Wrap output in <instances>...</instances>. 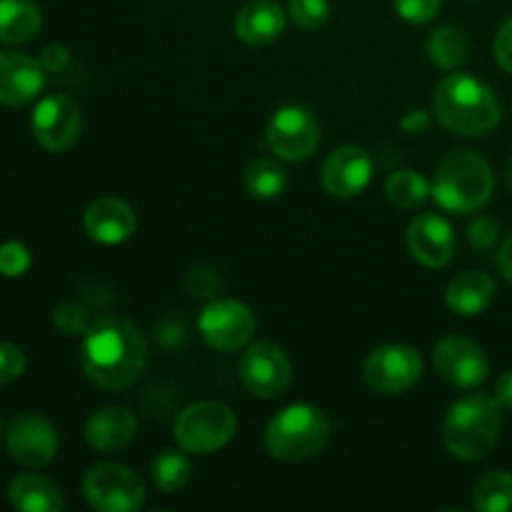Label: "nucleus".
<instances>
[{
    "instance_id": "1a4fd4ad",
    "label": "nucleus",
    "mask_w": 512,
    "mask_h": 512,
    "mask_svg": "<svg viewBox=\"0 0 512 512\" xmlns=\"http://www.w3.org/2000/svg\"><path fill=\"white\" fill-rule=\"evenodd\" d=\"M363 378L375 393L400 395L408 393L423 378V358L415 348L400 343L380 345L368 355L363 365Z\"/></svg>"
},
{
    "instance_id": "f8f14e48",
    "label": "nucleus",
    "mask_w": 512,
    "mask_h": 512,
    "mask_svg": "<svg viewBox=\"0 0 512 512\" xmlns=\"http://www.w3.org/2000/svg\"><path fill=\"white\" fill-rule=\"evenodd\" d=\"M433 363L440 378L460 390L478 388L490 373V363L485 350L478 343L460 335H448L433 350Z\"/></svg>"
},
{
    "instance_id": "5701e85b",
    "label": "nucleus",
    "mask_w": 512,
    "mask_h": 512,
    "mask_svg": "<svg viewBox=\"0 0 512 512\" xmlns=\"http://www.w3.org/2000/svg\"><path fill=\"white\" fill-rule=\"evenodd\" d=\"M43 28V13L33 0H0V43L20 45Z\"/></svg>"
},
{
    "instance_id": "e433bc0d",
    "label": "nucleus",
    "mask_w": 512,
    "mask_h": 512,
    "mask_svg": "<svg viewBox=\"0 0 512 512\" xmlns=\"http://www.w3.org/2000/svg\"><path fill=\"white\" fill-rule=\"evenodd\" d=\"M400 125H403V130L408 135H420L430 128V118L425 110H410V113L400 120Z\"/></svg>"
},
{
    "instance_id": "f257e3e1",
    "label": "nucleus",
    "mask_w": 512,
    "mask_h": 512,
    "mask_svg": "<svg viewBox=\"0 0 512 512\" xmlns=\"http://www.w3.org/2000/svg\"><path fill=\"white\" fill-rule=\"evenodd\" d=\"M148 360V345L135 325L120 318H103L88 328L80 350L85 378L103 390H120L140 378Z\"/></svg>"
},
{
    "instance_id": "a211bd4d",
    "label": "nucleus",
    "mask_w": 512,
    "mask_h": 512,
    "mask_svg": "<svg viewBox=\"0 0 512 512\" xmlns=\"http://www.w3.org/2000/svg\"><path fill=\"white\" fill-rule=\"evenodd\" d=\"M135 210L120 198H98L83 215V228L100 245H120L135 233Z\"/></svg>"
},
{
    "instance_id": "c85d7f7f",
    "label": "nucleus",
    "mask_w": 512,
    "mask_h": 512,
    "mask_svg": "<svg viewBox=\"0 0 512 512\" xmlns=\"http://www.w3.org/2000/svg\"><path fill=\"white\" fill-rule=\"evenodd\" d=\"M288 15L298 28L320 30L330 18L328 0H290Z\"/></svg>"
},
{
    "instance_id": "393cba45",
    "label": "nucleus",
    "mask_w": 512,
    "mask_h": 512,
    "mask_svg": "<svg viewBox=\"0 0 512 512\" xmlns=\"http://www.w3.org/2000/svg\"><path fill=\"white\" fill-rule=\"evenodd\" d=\"M428 55L440 70L460 68L468 60V38L463 35V30L453 28V25H443V28L430 35Z\"/></svg>"
},
{
    "instance_id": "bb28decb",
    "label": "nucleus",
    "mask_w": 512,
    "mask_h": 512,
    "mask_svg": "<svg viewBox=\"0 0 512 512\" xmlns=\"http://www.w3.org/2000/svg\"><path fill=\"white\" fill-rule=\"evenodd\" d=\"M288 185V175L275 160H253L245 168V190L258 200H273Z\"/></svg>"
},
{
    "instance_id": "6ab92c4d",
    "label": "nucleus",
    "mask_w": 512,
    "mask_h": 512,
    "mask_svg": "<svg viewBox=\"0 0 512 512\" xmlns=\"http://www.w3.org/2000/svg\"><path fill=\"white\" fill-rule=\"evenodd\" d=\"M138 430V420L128 408H110L95 410L85 423V440L98 453H118V450L128 448L130 440L135 438Z\"/></svg>"
},
{
    "instance_id": "72a5a7b5",
    "label": "nucleus",
    "mask_w": 512,
    "mask_h": 512,
    "mask_svg": "<svg viewBox=\"0 0 512 512\" xmlns=\"http://www.w3.org/2000/svg\"><path fill=\"white\" fill-rule=\"evenodd\" d=\"M498 233H500V228L493 218H478L473 225H470L468 238L475 248L488 250V248H493L495 240H498Z\"/></svg>"
},
{
    "instance_id": "412c9836",
    "label": "nucleus",
    "mask_w": 512,
    "mask_h": 512,
    "mask_svg": "<svg viewBox=\"0 0 512 512\" xmlns=\"http://www.w3.org/2000/svg\"><path fill=\"white\" fill-rule=\"evenodd\" d=\"M495 298V280L490 275L478 273V270H470V273L458 275V278L450 280L448 293V308L455 315H463V318H475V315L485 313L490 308Z\"/></svg>"
},
{
    "instance_id": "4c0bfd02",
    "label": "nucleus",
    "mask_w": 512,
    "mask_h": 512,
    "mask_svg": "<svg viewBox=\"0 0 512 512\" xmlns=\"http://www.w3.org/2000/svg\"><path fill=\"white\" fill-rule=\"evenodd\" d=\"M495 400H498L500 408L512 413V370L500 375V380L495 383Z\"/></svg>"
},
{
    "instance_id": "f704fd0d",
    "label": "nucleus",
    "mask_w": 512,
    "mask_h": 512,
    "mask_svg": "<svg viewBox=\"0 0 512 512\" xmlns=\"http://www.w3.org/2000/svg\"><path fill=\"white\" fill-rule=\"evenodd\" d=\"M493 50L500 68L512 75V18H508L503 25H500L498 35H495Z\"/></svg>"
},
{
    "instance_id": "6e6552de",
    "label": "nucleus",
    "mask_w": 512,
    "mask_h": 512,
    "mask_svg": "<svg viewBox=\"0 0 512 512\" xmlns=\"http://www.w3.org/2000/svg\"><path fill=\"white\" fill-rule=\"evenodd\" d=\"M268 148L288 163H303L313 158L320 145V125L303 105H283L268 123Z\"/></svg>"
},
{
    "instance_id": "dca6fc26",
    "label": "nucleus",
    "mask_w": 512,
    "mask_h": 512,
    "mask_svg": "<svg viewBox=\"0 0 512 512\" xmlns=\"http://www.w3.org/2000/svg\"><path fill=\"white\" fill-rule=\"evenodd\" d=\"M43 88L45 68L40 60L18 50H0V103L20 108L33 103Z\"/></svg>"
},
{
    "instance_id": "c9c22d12",
    "label": "nucleus",
    "mask_w": 512,
    "mask_h": 512,
    "mask_svg": "<svg viewBox=\"0 0 512 512\" xmlns=\"http://www.w3.org/2000/svg\"><path fill=\"white\" fill-rule=\"evenodd\" d=\"M40 65L45 68V73H60L63 68H68L70 63V50L60 43H50L40 50Z\"/></svg>"
},
{
    "instance_id": "58836bf2",
    "label": "nucleus",
    "mask_w": 512,
    "mask_h": 512,
    "mask_svg": "<svg viewBox=\"0 0 512 512\" xmlns=\"http://www.w3.org/2000/svg\"><path fill=\"white\" fill-rule=\"evenodd\" d=\"M498 268H500V273H503L505 278H508L512 283V233L503 240V245H500Z\"/></svg>"
},
{
    "instance_id": "2f4dec72",
    "label": "nucleus",
    "mask_w": 512,
    "mask_h": 512,
    "mask_svg": "<svg viewBox=\"0 0 512 512\" xmlns=\"http://www.w3.org/2000/svg\"><path fill=\"white\" fill-rule=\"evenodd\" d=\"M393 3L400 18L413 25L430 23L440 10V0H393Z\"/></svg>"
},
{
    "instance_id": "f3484780",
    "label": "nucleus",
    "mask_w": 512,
    "mask_h": 512,
    "mask_svg": "<svg viewBox=\"0 0 512 512\" xmlns=\"http://www.w3.org/2000/svg\"><path fill=\"white\" fill-rule=\"evenodd\" d=\"M408 248L425 268H443L455 255V233L443 215L423 213L410 223Z\"/></svg>"
},
{
    "instance_id": "2eb2a0df",
    "label": "nucleus",
    "mask_w": 512,
    "mask_h": 512,
    "mask_svg": "<svg viewBox=\"0 0 512 512\" xmlns=\"http://www.w3.org/2000/svg\"><path fill=\"white\" fill-rule=\"evenodd\" d=\"M370 178H373V160H370L368 150L360 145H343V148L333 150L320 173L325 193L340 200L363 193Z\"/></svg>"
},
{
    "instance_id": "7c9ffc66",
    "label": "nucleus",
    "mask_w": 512,
    "mask_h": 512,
    "mask_svg": "<svg viewBox=\"0 0 512 512\" xmlns=\"http://www.w3.org/2000/svg\"><path fill=\"white\" fill-rule=\"evenodd\" d=\"M53 323L55 328H58V333L68 335V338L88 333V313L75 303L58 305L53 313Z\"/></svg>"
},
{
    "instance_id": "4be33fe9",
    "label": "nucleus",
    "mask_w": 512,
    "mask_h": 512,
    "mask_svg": "<svg viewBox=\"0 0 512 512\" xmlns=\"http://www.w3.org/2000/svg\"><path fill=\"white\" fill-rule=\"evenodd\" d=\"M8 498L10 505L20 512H60L65 505L60 490L35 473H23L10 480Z\"/></svg>"
},
{
    "instance_id": "0eeeda50",
    "label": "nucleus",
    "mask_w": 512,
    "mask_h": 512,
    "mask_svg": "<svg viewBox=\"0 0 512 512\" xmlns=\"http://www.w3.org/2000/svg\"><path fill=\"white\" fill-rule=\"evenodd\" d=\"M83 495L98 512H135L145 503V485L125 465L100 463L85 473Z\"/></svg>"
},
{
    "instance_id": "aec40b11",
    "label": "nucleus",
    "mask_w": 512,
    "mask_h": 512,
    "mask_svg": "<svg viewBox=\"0 0 512 512\" xmlns=\"http://www.w3.org/2000/svg\"><path fill=\"white\" fill-rule=\"evenodd\" d=\"M285 33V10L273 0H250L235 15V35L250 48L275 43Z\"/></svg>"
},
{
    "instance_id": "b1692460",
    "label": "nucleus",
    "mask_w": 512,
    "mask_h": 512,
    "mask_svg": "<svg viewBox=\"0 0 512 512\" xmlns=\"http://www.w3.org/2000/svg\"><path fill=\"white\" fill-rule=\"evenodd\" d=\"M150 478L160 493H180L193 478V465H190L185 450H160L150 463Z\"/></svg>"
},
{
    "instance_id": "20e7f679",
    "label": "nucleus",
    "mask_w": 512,
    "mask_h": 512,
    "mask_svg": "<svg viewBox=\"0 0 512 512\" xmlns=\"http://www.w3.org/2000/svg\"><path fill=\"white\" fill-rule=\"evenodd\" d=\"M495 178L488 160L470 150H458L440 160L430 195L445 213L468 215L493 198Z\"/></svg>"
},
{
    "instance_id": "473e14b6",
    "label": "nucleus",
    "mask_w": 512,
    "mask_h": 512,
    "mask_svg": "<svg viewBox=\"0 0 512 512\" xmlns=\"http://www.w3.org/2000/svg\"><path fill=\"white\" fill-rule=\"evenodd\" d=\"M25 353L13 343H0V385L13 383L25 373Z\"/></svg>"
},
{
    "instance_id": "9b49d317",
    "label": "nucleus",
    "mask_w": 512,
    "mask_h": 512,
    "mask_svg": "<svg viewBox=\"0 0 512 512\" xmlns=\"http://www.w3.org/2000/svg\"><path fill=\"white\" fill-rule=\"evenodd\" d=\"M240 380L258 398H278L293 380V365L278 345L255 343L240 358Z\"/></svg>"
},
{
    "instance_id": "39448f33",
    "label": "nucleus",
    "mask_w": 512,
    "mask_h": 512,
    "mask_svg": "<svg viewBox=\"0 0 512 512\" xmlns=\"http://www.w3.org/2000/svg\"><path fill=\"white\" fill-rule=\"evenodd\" d=\"M330 440V423L315 405L295 403L280 410L265 428V448L275 460L303 463L323 453Z\"/></svg>"
},
{
    "instance_id": "a878e982",
    "label": "nucleus",
    "mask_w": 512,
    "mask_h": 512,
    "mask_svg": "<svg viewBox=\"0 0 512 512\" xmlns=\"http://www.w3.org/2000/svg\"><path fill=\"white\" fill-rule=\"evenodd\" d=\"M473 508L480 512L512 510V473L508 470L485 473L473 490Z\"/></svg>"
},
{
    "instance_id": "7ed1b4c3",
    "label": "nucleus",
    "mask_w": 512,
    "mask_h": 512,
    "mask_svg": "<svg viewBox=\"0 0 512 512\" xmlns=\"http://www.w3.org/2000/svg\"><path fill=\"white\" fill-rule=\"evenodd\" d=\"M503 428V408L495 395L473 393L450 405L443 425L445 448L453 458L475 463L493 453Z\"/></svg>"
},
{
    "instance_id": "ddd939ff",
    "label": "nucleus",
    "mask_w": 512,
    "mask_h": 512,
    "mask_svg": "<svg viewBox=\"0 0 512 512\" xmlns=\"http://www.w3.org/2000/svg\"><path fill=\"white\" fill-rule=\"evenodd\" d=\"M33 135L48 153H65L80 138V108L68 95H48L33 110Z\"/></svg>"
},
{
    "instance_id": "ea45409f",
    "label": "nucleus",
    "mask_w": 512,
    "mask_h": 512,
    "mask_svg": "<svg viewBox=\"0 0 512 512\" xmlns=\"http://www.w3.org/2000/svg\"><path fill=\"white\" fill-rule=\"evenodd\" d=\"M508 185H510V190H512V160H510V165H508Z\"/></svg>"
},
{
    "instance_id": "423d86ee",
    "label": "nucleus",
    "mask_w": 512,
    "mask_h": 512,
    "mask_svg": "<svg viewBox=\"0 0 512 512\" xmlns=\"http://www.w3.org/2000/svg\"><path fill=\"white\" fill-rule=\"evenodd\" d=\"M238 430L235 413L218 400L193 403L175 420V443L188 455H210L223 450Z\"/></svg>"
},
{
    "instance_id": "c756f323",
    "label": "nucleus",
    "mask_w": 512,
    "mask_h": 512,
    "mask_svg": "<svg viewBox=\"0 0 512 512\" xmlns=\"http://www.w3.org/2000/svg\"><path fill=\"white\" fill-rule=\"evenodd\" d=\"M30 268V250L18 240H8L0 245V275L5 278H20Z\"/></svg>"
},
{
    "instance_id": "f03ea898",
    "label": "nucleus",
    "mask_w": 512,
    "mask_h": 512,
    "mask_svg": "<svg viewBox=\"0 0 512 512\" xmlns=\"http://www.w3.org/2000/svg\"><path fill=\"white\" fill-rule=\"evenodd\" d=\"M433 113L445 130L465 138L488 135L503 118L493 90L483 80L465 73L440 80L433 95Z\"/></svg>"
},
{
    "instance_id": "9d476101",
    "label": "nucleus",
    "mask_w": 512,
    "mask_h": 512,
    "mask_svg": "<svg viewBox=\"0 0 512 512\" xmlns=\"http://www.w3.org/2000/svg\"><path fill=\"white\" fill-rule=\"evenodd\" d=\"M198 330L213 350L233 353L253 340L255 315L248 305L238 300H213L200 313Z\"/></svg>"
},
{
    "instance_id": "4468645a",
    "label": "nucleus",
    "mask_w": 512,
    "mask_h": 512,
    "mask_svg": "<svg viewBox=\"0 0 512 512\" xmlns=\"http://www.w3.org/2000/svg\"><path fill=\"white\" fill-rule=\"evenodd\" d=\"M8 453L23 468H45L58 455V433L38 413H20L8 428Z\"/></svg>"
},
{
    "instance_id": "cd10ccee",
    "label": "nucleus",
    "mask_w": 512,
    "mask_h": 512,
    "mask_svg": "<svg viewBox=\"0 0 512 512\" xmlns=\"http://www.w3.org/2000/svg\"><path fill=\"white\" fill-rule=\"evenodd\" d=\"M385 193H388L390 203H395L398 208H418L428 200L430 185L428 180L423 178L415 170H398L388 178L385 183Z\"/></svg>"
}]
</instances>
